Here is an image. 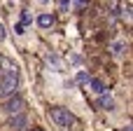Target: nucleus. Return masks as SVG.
Returning a JSON list of instances; mask_svg holds the SVG:
<instances>
[{
	"mask_svg": "<svg viewBox=\"0 0 133 131\" xmlns=\"http://www.w3.org/2000/svg\"><path fill=\"white\" fill-rule=\"evenodd\" d=\"M87 80H89L87 73H79V75H77V82H87Z\"/></svg>",
	"mask_w": 133,
	"mask_h": 131,
	"instance_id": "9",
	"label": "nucleus"
},
{
	"mask_svg": "<svg viewBox=\"0 0 133 131\" xmlns=\"http://www.w3.org/2000/svg\"><path fill=\"white\" fill-rule=\"evenodd\" d=\"M49 117H51V122H54L56 127H61V129H72V127L77 124V117H75L70 110H65V108H51V110H49Z\"/></svg>",
	"mask_w": 133,
	"mask_h": 131,
	"instance_id": "2",
	"label": "nucleus"
},
{
	"mask_svg": "<svg viewBox=\"0 0 133 131\" xmlns=\"http://www.w3.org/2000/svg\"><path fill=\"white\" fill-rule=\"evenodd\" d=\"M91 87H94V91H98V94L105 91V84H103L101 80H91Z\"/></svg>",
	"mask_w": 133,
	"mask_h": 131,
	"instance_id": "8",
	"label": "nucleus"
},
{
	"mask_svg": "<svg viewBox=\"0 0 133 131\" xmlns=\"http://www.w3.org/2000/svg\"><path fill=\"white\" fill-rule=\"evenodd\" d=\"M0 40H5V26L0 23Z\"/></svg>",
	"mask_w": 133,
	"mask_h": 131,
	"instance_id": "11",
	"label": "nucleus"
},
{
	"mask_svg": "<svg viewBox=\"0 0 133 131\" xmlns=\"http://www.w3.org/2000/svg\"><path fill=\"white\" fill-rule=\"evenodd\" d=\"M122 131H131V127H126V129H122Z\"/></svg>",
	"mask_w": 133,
	"mask_h": 131,
	"instance_id": "12",
	"label": "nucleus"
},
{
	"mask_svg": "<svg viewBox=\"0 0 133 131\" xmlns=\"http://www.w3.org/2000/svg\"><path fill=\"white\" fill-rule=\"evenodd\" d=\"M19 87V73L16 66L7 59H0V94L2 96H12Z\"/></svg>",
	"mask_w": 133,
	"mask_h": 131,
	"instance_id": "1",
	"label": "nucleus"
},
{
	"mask_svg": "<svg viewBox=\"0 0 133 131\" xmlns=\"http://www.w3.org/2000/svg\"><path fill=\"white\" fill-rule=\"evenodd\" d=\"M96 103H98V108H101V110H115V101H112V96H108L105 91L101 94V98H98Z\"/></svg>",
	"mask_w": 133,
	"mask_h": 131,
	"instance_id": "5",
	"label": "nucleus"
},
{
	"mask_svg": "<svg viewBox=\"0 0 133 131\" xmlns=\"http://www.w3.org/2000/svg\"><path fill=\"white\" fill-rule=\"evenodd\" d=\"M75 2H77V7H79V9H82V7L87 5V0H75Z\"/></svg>",
	"mask_w": 133,
	"mask_h": 131,
	"instance_id": "10",
	"label": "nucleus"
},
{
	"mask_svg": "<svg viewBox=\"0 0 133 131\" xmlns=\"http://www.w3.org/2000/svg\"><path fill=\"white\" fill-rule=\"evenodd\" d=\"M37 23H40L42 28H49V26L54 23V19H51V14H40V16H37Z\"/></svg>",
	"mask_w": 133,
	"mask_h": 131,
	"instance_id": "6",
	"label": "nucleus"
},
{
	"mask_svg": "<svg viewBox=\"0 0 133 131\" xmlns=\"http://www.w3.org/2000/svg\"><path fill=\"white\" fill-rule=\"evenodd\" d=\"M23 105H26V103H23V98H21V96H14V94H12V96L7 98V103H5V113H7V115L21 113V110H23Z\"/></svg>",
	"mask_w": 133,
	"mask_h": 131,
	"instance_id": "3",
	"label": "nucleus"
},
{
	"mask_svg": "<svg viewBox=\"0 0 133 131\" xmlns=\"http://www.w3.org/2000/svg\"><path fill=\"white\" fill-rule=\"evenodd\" d=\"M12 131H23L28 127V117L23 115V113H14L12 117H9V124H7Z\"/></svg>",
	"mask_w": 133,
	"mask_h": 131,
	"instance_id": "4",
	"label": "nucleus"
},
{
	"mask_svg": "<svg viewBox=\"0 0 133 131\" xmlns=\"http://www.w3.org/2000/svg\"><path fill=\"white\" fill-rule=\"evenodd\" d=\"M110 49H112V54H115V56H122V54H124V49H126V45H124V42H115Z\"/></svg>",
	"mask_w": 133,
	"mask_h": 131,
	"instance_id": "7",
	"label": "nucleus"
}]
</instances>
